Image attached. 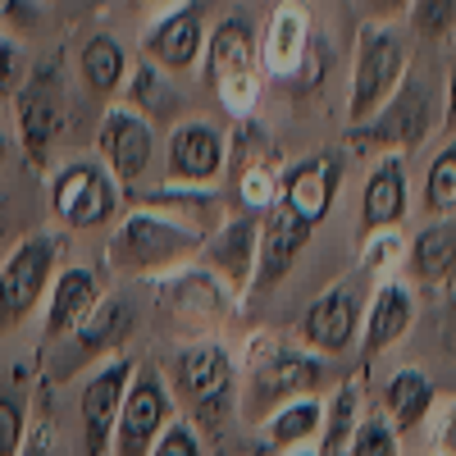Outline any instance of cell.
I'll list each match as a JSON object with an SVG mask.
<instances>
[{
  "mask_svg": "<svg viewBox=\"0 0 456 456\" xmlns=\"http://www.w3.org/2000/svg\"><path fill=\"white\" fill-rule=\"evenodd\" d=\"M411 329H415V292H411V283L406 279H379L370 301H365V320H361L365 356H384Z\"/></svg>",
  "mask_w": 456,
  "mask_h": 456,
  "instance_id": "cell-25",
  "label": "cell"
},
{
  "mask_svg": "<svg viewBox=\"0 0 456 456\" xmlns=\"http://www.w3.org/2000/svg\"><path fill=\"white\" fill-rule=\"evenodd\" d=\"M352 5H356L361 23H393L411 10V0H352Z\"/></svg>",
  "mask_w": 456,
  "mask_h": 456,
  "instance_id": "cell-41",
  "label": "cell"
},
{
  "mask_svg": "<svg viewBox=\"0 0 456 456\" xmlns=\"http://www.w3.org/2000/svg\"><path fill=\"white\" fill-rule=\"evenodd\" d=\"M342 456H402V434L388 425L384 411H361L356 434Z\"/></svg>",
  "mask_w": 456,
  "mask_h": 456,
  "instance_id": "cell-34",
  "label": "cell"
},
{
  "mask_svg": "<svg viewBox=\"0 0 456 456\" xmlns=\"http://www.w3.org/2000/svg\"><path fill=\"white\" fill-rule=\"evenodd\" d=\"M151 456H206V438L192 420H183V415H174L169 429L160 434V443L151 447Z\"/></svg>",
  "mask_w": 456,
  "mask_h": 456,
  "instance_id": "cell-37",
  "label": "cell"
},
{
  "mask_svg": "<svg viewBox=\"0 0 456 456\" xmlns=\"http://www.w3.org/2000/svg\"><path fill=\"white\" fill-rule=\"evenodd\" d=\"M434 402H438V388H434L429 370L402 365V370L388 374V384H384V415H388V425L397 434H415V429H420L429 420Z\"/></svg>",
  "mask_w": 456,
  "mask_h": 456,
  "instance_id": "cell-27",
  "label": "cell"
},
{
  "mask_svg": "<svg viewBox=\"0 0 456 456\" xmlns=\"http://www.w3.org/2000/svg\"><path fill=\"white\" fill-rule=\"evenodd\" d=\"M19 456H51V434H46V429H32Z\"/></svg>",
  "mask_w": 456,
  "mask_h": 456,
  "instance_id": "cell-45",
  "label": "cell"
},
{
  "mask_svg": "<svg viewBox=\"0 0 456 456\" xmlns=\"http://www.w3.org/2000/svg\"><path fill=\"white\" fill-rule=\"evenodd\" d=\"M178 5H183V0H128V10L142 14L146 23H151V19H160V14H169V10H178Z\"/></svg>",
  "mask_w": 456,
  "mask_h": 456,
  "instance_id": "cell-44",
  "label": "cell"
},
{
  "mask_svg": "<svg viewBox=\"0 0 456 456\" xmlns=\"http://www.w3.org/2000/svg\"><path fill=\"white\" fill-rule=\"evenodd\" d=\"M133 370H137V361L124 352V356H110V361L92 365L87 379L78 384V443H83V456H110L114 425H119V406H124V393L133 384Z\"/></svg>",
  "mask_w": 456,
  "mask_h": 456,
  "instance_id": "cell-15",
  "label": "cell"
},
{
  "mask_svg": "<svg viewBox=\"0 0 456 456\" xmlns=\"http://www.w3.org/2000/svg\"><path fill=\"white\" fill-rule=\"evenodd\" d=\"M329 384V361L279 333H251L247 356L238 361V415L265 425L279 406L297 397H320Z\"/></svg>",
  "mask_w": 456,
  "mask_h": 456,
  "instance_id": "cell-2",
  "label": "cell"
},
{
  "mask_svg": "<svg viewBox=\"0 0 456 456\" xmlns=\"http://www.w3.org/2000/svg\"><path fill=\"white\" fill-rule=\"evenodd\" d=\"M311 233H315V224H306L288 201H274L270 210H265L260 215V247H256V279H251V288L256 292H274L297 270V260L306 256Z\"/></svg>",
  "mask_w": 456,
  "mask_h": 456,
  "instance_id": "cell-20",
  "label": "cell"
},
{
  "mask_svg": "<svg viewBox=\"0 0 456 456\" xmlns=\"http://www.w3.org/2000/svg\"><path fill=\"white\" fill-rule=\"evenodd\" d=\"M279 456H324V452L311 443V447H292V452H279Z\"/></svg>",
  "mask_w": 456,
  "mask_h": 456,
  "instance_id": "cell-47",
  "label": "cell"
},
{
  "mask_svg": "<svg viewBox=\"0 0 456 456\" xmlns=\"http://www.w3.org/2000/svg\"><path fill=\"white\" fill-rule=\"evenodd\" d=\"M406 265H411V279H415V283L447 288V279L456 274V215L429 219L420 233L411 238Z\"/></svg>",
  "mask_w": 456,
  "mask_h": 456,
  "instance_id": "cell-28",
  "label": "cell"
},
{
  "mask_svg": "<svg viewBox=\"0 0 456 456\" xmlns=\"http://www.w3.org/2000/svg\"><path fill=\"white\" fill-rule=\"evenodd\" d=\"M434 452L438 456H456V397H447L443 402V411H438V420H434Z\"/></svg>",
  "mask_w": 456,
  "mask_h": 456,
  "instance_id": "cell-40",
  "label": "cell"
},
{
  "mask_svg": "<svg viewBox=\"0 0 456 456\" xmlns=\"http://www.w3.org/2000/svg\"><path fill=\"white\" fill-rule=\"evenodd\" d=\"M420 206H425L429 219H447V215H456V142L443 146L438 156L429 160L425 183H420Z\"/></svg>",
  "mask_w": 456,
  "mask_h": 456,
  "instance_id": "cell-32",
  "label": "cell"
},
{
  "mask_svg": "<svg viewBox=\"0 0 456 456\" xmlns=\"http://www.w3.org/2000/svg\"><path fill=\"white\" fill-rule=\"evenodd\" d=\"M51 219L64 233H101L124 210V187L96 156H69L46 178Z\"/></svg>",
  "mask_w": 456,
  "mask_h": 456,
  "instance_id": "cell-6",
  "label": "cell"
},
{
  "mask_svg": "<svg viewBox=\"0 0 456 456\" xmlns=\"http://www.w3.org/2000/svg\"><path fill=\"white\" fill-rule=\"evenodd\" d=\"M342 151H311L279 174V201H288L306 224H324L338 206V187H342Z\"/></svg>",
  "mask_w": 456,
  "mask_h": 456,
  "instance_id": "cell-21",
  "label": "cell"
},
{
  "mask_svg": "<svg viewBox=\"0 0 456 456\" xmlns=\"http://www.w3.org/2000/svg\"><path fill=\"white\" fill-rule=\"evenodd\" d=\"M60 270V238L46 228L23 233L0 260V333H14L32 311H42Z\"/></svg>",
  "mask_w": 456,
  "mask_h": 456,
  "instance_id": "cell-10",
  "label": "cell"
},
{
  "mask_svg": "<svg viewBox=\"0 0 456 456\" xmlns=\"http://www.w3.org/2000/svg\"><path fill=\"white\" fill-rule=\"evenodd\" d=\"M124 105H133L142 119L151 124H178V92H174V73L156 69L151 60H142L133 73H128V83H124Z\"/></svg>",
  "mask_w": 456,
  "mask_h": 456,
  "instance_id": "cell-30",
  "label": "cell"
},
{
  "mask_svg": "<svg viewBox=\"0 0 456 456\" xmlns=\"http://www.w3.org/2000/svg\"><path fill=\"white\" fill-rule=\"evenodd\" d=\"M233 306H238V292L210 270H201V265H187L169 279H156V311L169 320V329L183 342L219 338L224 324L233 320Z\"/></svg>",
  "mask_w": 456,
  "mask_h": 456,
  "instance_id": "cell-9",
  "label": "cell"
},
{
  "mask_svg": "<svg viewBox=\"0 0 456 456\" xmlns=\"http://www.w3.org/2000/svg\"><path fill=\"white\" fill-rule=\"evenodd\" d=\"M101 297H105V288H101V274L92 270V265H64V270H55L51 292L42 301V329H46L51 347L64 342L73 329L87 320V311L96 306Z\"/></svg>",
  "mask_w": 456,
  "mask_h": 456,
  "instance_id": "cell-24",
  "label": "cell"
},
{
  "mask_svg": "<svg viewBox=\"0 0 456 456\" xmlns=\"http://www.w3.org/2000/svg\"><path fill=\"white\" fill-rule=\"evenodd\" d=\"M10 105H14V137L28 165L51 169V156L69 128V87H64L60 60H42L37 69H28Z\"/></svg>",
  "mask_w": 456,
  "mask_h": 456,
  "instance_id": "cell-8",
  "label": "cell"
},
{
  "mask_svg": "<svg viewBox=\"0 0 456 456\" xmlns=\"http://www.w3.org/2000/svg\"><path fill=\"white\" fill-rule=\"evenodd\" d=\"M402 265V233L397 228H384V233H370L361 238V270L365 274H393Z\"/></svg>",
  "mask_w": 456,
  "mask_h": 456,
  "instance_id": "cell-36",
  "label": "cell"
},
{
  "mask_svg": "<svg viewBox=\"0 0 456 456\" xmlns=\"http://www.w3.org/2000/svg\"><path fill=\"white\" fill-rule=\"evenodd\" d=\"M406 215H411V169H406V156H379L374 169L365 174V187H361V210H356L361 238L384 233V228H402Z\"/></svg>",
  "mask_w": 456,
  "mask_h": 456,
  "instance_id": "cell-23",
  "label": "cell"
},
{
  "mask_svg": "<svg viewBox=\"0 0 456 456\" xmlns=\"http://www.w3.org/2000/svg\"><path fill=\"white\" fill-rule=\"evenodd\" d=\"M447 301H452V306H456V274L447 279Z\"/></svg>",
  "mask_w": 456,
  "mask_h": 456,
  "instance_id": "cell-49",
  "label": "cell"
},
{
  "mask_svg": "<svg viewBox=\"0 0 456 456\" xmlns=\"http://www.w3.org/2000/svg\"><path fill=\"white\" fill-rule=\"evenodd\" d=\"M156 151H160V133L151 119H142V114L124 101L105 105L101 114V128H96V160L119 178V187L128 192V187H142L151 165H156Z\"/></svg>",
  "mask_w": 456,
  "mask_h": 456,
  "instance_id": "cell-14",
  "label": "cell"
},
{
  "mask_svg": "<svg viewBox=\"0 0 456 456\" xmlns=\"http://www.w3.org/2000/svg\"><path fill=\"white\" fill-rule=\"evenodd\" d=\"M406 19L420 42H447L456 32V0H411Z\"/></svg>",
  "mask_w": 456,
  "mask_h": 456,
  "instance_id": "cell-35",
  "label": "cell"
},
{
  "mask_svg": "<svg viewBox=\"0 0 456 456\" xmlns=\"http://www.w3.org/2000/svg\"><path fill=\"white\" fill-rule=\"evenodd\" d=\"M443 133L447 137H456V55H452V64H447V83H443Z\"/></svg>",
  "mask_w": 456,
  "mask_h": 456,
  "instance_id": "cell-42",
  "label": "cell"
},
{
  "mask_svg": "<svg viewBox=\"0 0 456 456\" xmlns=\"http://www.w3.org/2000/svg\"><path fill=\"white\" fill-rule=\"evenodd\" d=\"M224 201L215 187H156L128 215L110 224L105 265L119 279H169L197 265L206 238L224 224Z\"/></svg>",
  "mask_w": 456,
  "mask_h": 456,
  "instance_id": "cell-1",
  "label": "cell"
},
{
  "mask_svg": "<svg viewBox=\"0 0 456 456\" xmlns=\"http://www.w3.org/2000/svg\"><path fill=\"white\" fill-rule=\"evenodd\" d=\"M256 247H260V215H247V210H228L224 224L206 238L197 265L210 270L215 279H224L238 297L251 292V279H256Z\"/></svg>",
  "mask_w": 456,
  "mask_h": 456,
  "instance_id": "cell-22",
  "label": "cell"
},
{
  "mask_svg": "<svg viewBox=\"0 0 456 456\" xmlns=\"http://www.w3.org/2000/svg\"><path fill=\"white\" fill-rule=\"evenodd\" d=\"M279 174H283V169H279V146H274V137L265 133V124L242 119L238 133L228 137V169H224L233 210L265 215V210L279 201Z\"/></svg>",
  "mask_w": 456,
  "mask_h": 456,
  "instance_id": "cell-12",
  "label": "cell"
},
{
  "mask_svg": "<svg viewBox=\"0 0 456 456\" xmlns=\"http://www.w3.org/2000/svg\"><path fill=\"white\" fill-rule=\"evenodd\" d=\"M169 393L192 411L197 429H224L228 411L238 406V356L228 352L224 338H197L183 342L169 361Z\"/></svg>",
  "mask_w": 456,
  "mask_h": 456,
  "instance_id": "cell-3",
  "label": "cell"
},
{
  "mask_svg": "<svg viewBox=\"0 0 456 456\" xmlns=\"http://www.w3.org/2000/svg\"><path fill=\"white\" fill-rule=\"evenodd\" d=\"M23 83V51H19V37L0 28V101L14 96Z\"/></svg>",
  "mask_w": 456,
  "mask_h": 456,
  "instance_id": "cell-39",
  "label": "cell"
},
{
  "mask_svg": "<svg viewBox=\"0 0 456 456\" xmlns=\"http://www.w3.org/2000/svg\"><path fill=\"white\" fill-rule=\"evenodd\" d=\"M5 169H10V133L0 128V178H5Z\"/></svg>",
  "mask_w": 456,
  "mask_h": 456,
  "instance_id": "cell-46",
  "label": "cell"
},
{
  "mask_svg": "<svg viewBox=\"0 0 456 456\" xmlns=\"http://www.w3.org/2000/svg\"><path fill=\"white\" fill-rule=\"evenodd\" d=\"M320 429H324V397H297L260 425V438L279 456V452H292V447L320 443Z\"/></svg>",
  "mask_w": 456,
  "mask_h": 456,
  "instance_id": "cell-29",
  "label": "cell"
},
{
  "mask_svg": "<svg viewBox=\"0 0 456 456\" xmlns=\"http://www.w3.org/2000/svg\"><path fill=\"white\" fill-rule=\"evenodd\" d=\"M260 73L265 78H279V83H297L301 69L311 64L315 46H320V32H315V14L306 0H279L260 28Z\"/></svg>",
  "mask_w": 456,
  "mask_h": 456,
  "instance_id": "cell-16",
  "label": "cell"
},
{
  "mask_svg": "<svg viewBox=\"0 0 456 456\" xmlns=\"http://www.w3.org/2000/svg\"><path fill=\"white\" fill-rule=\"evenodd\" d=\"M19 238H14V201H10V192L0 187V260H5V251L14 247Z\"/></svg>",
  "mask_w": 456,
  "mask_h": 456,
  "instance_id": "cell-43",
  "label": "cell"
},
{
  "mask_svg": "<svg viewBox=\"0 0 456 456\" xmlns=\"http://www.w3.org/2000/svg\"><path fill=\"white\" fill-rule=\"evenodd\" d=\"M128 73H133V64H128V46H124L114 32H92L87 42H83V51H78V78H83L87 96L114 105V101L124 96Z\"/></svg>",
  "mask_w": 456,
  "mask_h": 456,
  "instance_id": "cell-26",
  "label": "cell"
},
{
  "mask_svg": "<svg viewBox=\"0 0 456 456\" xmlns=\"http://www.w3.org/2000/svg\"><path fill=\"white\" fill-rule=\"evenodd\" d=\"M174 415H178L174 393H169V379L160 374V365H137L133 384L124 393V406H119L110 456H151V447L160 443Z\"/></svg>",
  "mask_w": 456,
  "mask_h": 456,
  "instance_id": "cell-13",
  "label": "cell"
},
{
  "mask_svg": "<svg viewBox=\"0 0 456 456\" xmlns=\"http://www.w3.org/2000/svg\"><path fill=\"white\" fill-rule=\"evenodd\" d=\"M206 83L215 87L219 105L233 114V119H251L260 92H265V73H260V42H256V28L242 14H228L210 28L206 37Z\"/></svg>",
  "mask_w": 456,
  "mask_h": 456,
  "instance_id": "cell-5",
  "label": "cell"
},
{
  "mask_svg": "<svg viewBox=\"0 0 456 456\" xmlns=\"http://www.w3.org/2000/svg\"><path fill=\"white\" fill-rule=\"evenodd\" d=\"M447 311H452V329L447 333H452V347H456V306H452V301H447Z\"/></svg>",
  "mask_w": 456,
  "mask_h": 456,
  "instance_id": "cell-48",
  "label": "cell"
},
{
  "mask_svg": "<svg viewBox=\"0 0 456 456\" xmlns=\"http://www.w3.org/2000/svg\"><path fill=\"white\" fill-rule=\"evenodd\" d=\"M46 23L42 0H0V28L5 32H37Z\"/></svg>",
  "mask_w": 456,
  "mask_h": 456,
  "instance_id": "cell-38",
  "label": "cell"
},
{
  "mask_svg": "<svg viewBox=\"0 0 456 456\" xmlns=\"http://www.w3.org/2000/svg\"><path fill=\"white\" fill-rule=\"evenodd\" d=\"M443 119V101L438 92L429 87V78L420 73H406L402 87L379 105L365 124L347 128V151L352 156H411Z\"/></svg>",
  "mask_w": 456,
  "mask_h": 456,
  "instance_id": "cell-4",
  "label": "cell"
},
{
  "mask_svg": "<svg viewBox=\"0 0 456 456\" xmlns=\"http://www.w3.org/2000/svg\"><path fill=\"white\" fill-rule=\"evenodd\" d=\"M411 73V37L393 23H361L347 78V124H365Z\"/></svg>",
  "mask_w": 456,
  "mask_h": 456,
  "instance_id": "cell-7",
  "label": "cell"
},
{
  "mask_svg": "<svg viewBox=\"0 0 456 456\" xmlns=\"http://www.w3.org/2000/svg\"><path fill=\"white\" fill-rule=\"evenodd\" d=\"M206 37H210L206 10L197 5V0H183L178 10H169V14H160V19H151V23L142 28V55L156 64V69H165V73H174V78H183V73L201 69Z\"/></svg>",
  "mask_w": 456,
  "mask_h": 456,
  "instance_id": "cell-19",
  "label": "cell"
},
{
  "mask_svg": "<svg viewBox=\"0 0 456 456\" xmlns=\"http://www.w3.org/2000/svg\"><path fill=\"white\" fill-rule=\"evenodd\" d=\"M133 329H137V311H133V301H128L124 292H105V297L96 301V306L87 311V320L64 338V347L55 342V365H51V379L60 384V379L78 374L83 365H101V361H110V356H124Z\"/></svg>",
  "mask_w": 456,
  "mask_h": 456,
  "instance_id": "cell-11",
  "label": "cell"
},
{
  "mask_svg": "<svg viewBox=\"0 0 456 456\" xmlns=\"http://www.w3.org/2000/svg\"><path fill=\"white\" fill-rule=\"evenodd\" d=\"M361 320H365V306H361V292L356 283H333L324 288L320 297H311V306L301 311V324H297V338L301 347H311L315 356H342L361 342Z\"/></svg>",
  "mask_w": 456,
  "mask_h": 456,
  "instance_id": "cell-18",
  "label": "cell"
},
{
  "mask_svg": "<svg viewBox=\"0 0 456 456\" xmlns=\"http://www.w3.org/2000/svg\"><path fill=\"white\" fill-rule=\"evenodd\" d=\"M228 169V133L215 119H178L165 142L169 187H219Z\"/></svg>",
  "mask_w": 456,
  "mask_h": 456,
  "instance_id": "cell-17",
  "label": "cell"
},
{
  "mask_svg": "<svg viewBox=\"0 0 456 456\" xmlns=\"http://www.w3.org/2000/svg\"><path fill=\"white\" fill-rule=\"evenodd\" d=\"M361 384L356 379H342V384L333 388V397L324 402V429H320V452L324 456H342L356 434V420H361Z\"/></svg>",
  "mask_w": 456,
  "mask_h": 456,
  "instance_id": "cell-31",
  "label": "cell"
},
{
  "mask_svg": "<svg viewBox=\"0 0 456 456\" xmlns=\"http://www.w3.org/2000/svg\"><path fill=\"white\" fill-rule=\"evenodd\" d=\"M28 434H32L28 393H23V379L14 374L10 384H0V456H19Z\"/></svg>",
  "mask_w": 456,
  "mask_h": 456,
  "instance_id": "cell-33",
  "label": "cell"
}]
</instances>
